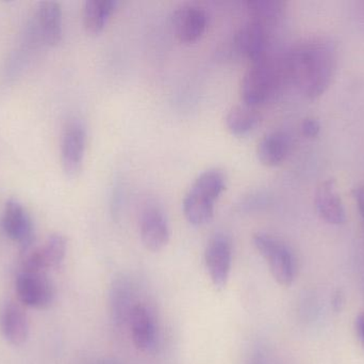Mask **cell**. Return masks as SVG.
<instances>
[{"label": "cell", "mask_w": 364, "mask_h": 364, "mask_svg": "<svg viewBox=\"0 0 364 364\" xmlns=\"http://www.w3.org/2000/svg\"><path fill=\"white\" fill-rule=\"evenodd\" d=\"M252 241L255 247L267 260L274 279L280 286H290L296 273V263L292 250L284 241L265 233H257Z\"/></svg>", "instance_id": "277c9868"}, {"label": "cell", "mask_w": 364, "mask_h": 364, "mask_svg": "<svg viewBox=\"0 0 364 364\" xmlns=\"http://www.w3.org/2000/svg\"><path fill=\"white\" fill-rule=\"evenodd\" d=\"M225 122L231 134L243 137L258 126L260 123V115L254 107L243 104L232 107L227 113Z\"/></svg>", "instance_id": "d6986e66"}, {"label": "cell", "mask_w": 364, "mask_h": 364, "mask_svg": "<svg viewBox=\"0 0 364 364\" xmlns=\"http://www.w3.org/2000/svg\"><path fill=\"white\" fill-rule=\"evenodd\" d=\"M132 303V291L129 284L125 280L115 282L111 294V309H112L113 320L121 326L129 321L130 313L134 306Z\"/></svg>", "instance_id": "44dd1931"}, {"label": "cell", "mask_w": 364, "mask_h": 364, "mask_svg": "<svg viewBox=\"0 0 364 364\" xmlns=\"http://www.w3.org/2000/svg\"><path fill=\"white\" fill-rule=\"evenodd\" d=\"M128 325L130 327L134 346L142 352H149L155 346L156 323L153 314L142 303H136L130 313Z\"/></svg>", "instance_id": "9a60e30c"}, {"label": "cell", "mask_w": 364, "mask_h": 364, "mask_svg": "<svg viewBox=\"0 0 364 364\" xmlns=\"http://www.w3.org/2000/svg\"><path fill=\"white\" fill-rule=\"evenodd\" d=\"M250 21L261 24L269 29L284 15V4L278 0H252L246 2Z\"/></svg>", "instance_id": "ffe728a7"}, {"label": "cell", "mask_w": 364, "mask_h": 364, "mask_svg": "<svg viewBox=\"0 0 364 364\" xmlns=\"http://www.w3.org/2000/svg\"><path fill=\"white\" fill-rule=\"evenodd\" d=\"M100 364H115V363H100Z\"/></svg>", "instance_id": "484cf974"}, {"label": "cell", "mask_w": 364, "mask_h": 364, "mask_svg": "<svg viewBox=\"0 0 364 364\" xmlns=\"http://www.w3.org/2000/svg\"><path fill=\"white\" fill-rule=\"evenodd\" d=\"M336 68L337 49L323 40L299 45L284 61L286 78L309 100H316L331 87Z\"/></svg>", "instance_id": "6da1fadb"}, {"label": "cell", "mask_w": 364, "mask_h": 364, "mask_svg": "<svg viewBox=\"0 0 364 364\" xmlns=\"http://www.w3.org/2000/svg\"><path fill=\"white\" fill-rule=\"evenodd\" d=\"M354 198L356 200L359 212H360L361 217L364 220V185L359 186L354 190Z\"/></svg>", "instance_id": "603a6c76"}, {"label": "cell", "mask_w": 364, "mask_h": 364, "mask_svg": "<svg viewBox=\"0 0 364 364\" xmlns=\"http://www.w3.org/2000/svg\"><path fill=\"white\" fill-rule=\"evenodd\" d=\"M173 28L175 36L181 43L196 42L205 33L208 26L205 11L194 4H183L173 13Z\"/></svg>", "instance_id": "30bf717a"}, {"label": "cell", "mask_w": 364, "mask_h": 364, "mask_svg": "<svg viewBox=\"0 0 364 364\" xmlns=\"http://www.w3.org/2000/svg\"><path fill=\"white\" fill-rule=\"evenodd\" d=\"M68 252V239L62 234H53L40 247L23 252V271L44 273L61 266Z\"/></svg>", "instance_id": "5b68a950"}, {"label": "cell", "mask_w": 364, "mask_h": 364, "mask_svg": "<svg viewBox=\"0 0 364 364\" xmlns=\"http://www.w3.org/2000/svg\"><path fill=\"white\" fill-rule=\"evenodd\" d=\"M226 188V177L218 169L201 173L184 196L182 209L193 226L209 224L214 215V204Z\"/></svg>", "instance_id": "7a4b0ae2"}, {"label": "cell", "mask_w": 364, "mask_h": 364, "mask_svg": "<svg viewBox=\"0 0 364 364\" xmlns=\"http://www.w3.org/2000/svg\"><path fill=\"white\" fill-rule=\"evenodd\" d=\"M267 41L269 29L261 24L250 21L235 34V48L250 62L258 61L267 56Z\"/></svg>", "instance_id": "8fae6325"}, {"label": "cell", "mask_w": 364, "mask_h": 364, "mask_svg": "<svg viewBox=\"0 0 364 364\" xmlns=\"http://www.w3.org/2000/svg\"><path fill=\"white\" fill-rule=\"evenodd\" d=\"M290 142L282 132H272L265 135L257 147V155L264 166L276 167L288 156Z\"/></svg>", "instance_id": "e0dca14e"}, {"label": "cell", "mask_w": 364, "mask_h": 364, "mask_svg": "<svg viewBox=\"0 0 364 364\" xmlns=\"http://www.w3.org/2000/svg\"><path fill=\"white\" fill-rule=\"evenodd\" d=\"M36 25L38 36L45 44L55 46L62 38L61 6L55 1L38 4L36 13Z\"/></svg>", "instance_id": "2e32d148"}, {"label": "cell", "mask_w": 364, "mask_h": 364, "mask_svg": "<svg viewBox=\"0 0 364 364\" xmlns=\"http://www.w3.org/2000/svg\"><path fill=\"white\" fill-rule=\"evenodd\" d=\"M87 132L79 121L68 122L61 139V164L64 172L70 177H76L82 168L85 160Z\"/></svg>", "instance_id": "ba28073f"}, {"label": "cell", "mask_w": 364, "mask_h": 364, "mask_svg": "<svg viewBox=\"0 0 364 364\" xmlns=\"http://www.w3.org/2000/svg\"><path fill=\"white\" fill-rule=\"evenodd\" d=\"M301 132L308 138H316L321 132L320 122L314 118H306L301 122Z\"/></svg>", "instance_id": "7402d4cb"}, {"label": "cell", "mask_w": 364, "mask_h": 364, "mask_svg": "<svg viewBox=\"0 0 364 364\" xmlns=\"http://www.w3.org/2000/svg\"><path fill=\"white\" fill-rule=\"evenodd\" d=\"M117 6L115 0H87L83 6V25L87 32L97 34L104 30Z\"/></svg>", "instance_id": "ac0fdd59"}, {"label": "cell", "mask_w": 364, "mask_h": 364, "mask_svg": "<svg viewBox=\"0 0 364 364\" xmlns=\"http://www.w3.org/2000/svg\"><path fill=\"white\" fill-rule=\"evenodd\" d=\"M342 305H343V296H342L341 293H338L333 298V307L336 310H339L341 309Z\"/></svg>", "instance_id": "d4e9b609"}, {"label": "cell", "mask_w": 364, "mask_h": 364, "mask_svg": "<svg viewBox=\"0 0 364 364\" xmlns=\"http://www.w3.org/2000/svg\"><path fill=\"white\" fill-rule=\"evenodd\" d=\"M356 329L359 339L363 342L364 346V313L359 314L356 318Z\"/></svg>", "instance_id": "cb8c5ba5"}, {"label": "cell", "mask_w": 364, "mask_h": 364, "mask_svg": "<svg viewBox=\"0 0 364 364\" xmlns=\"http://www.w3.org/2000/svg\"><path fill=\"white\" fill-rule=\"evenodd\" d=\"M140 233L143 245L153 252L164 249L170 241L171 231L168 219L156 207H149L143 213Z\"/></svg>", "instance_id": "7c38bea8"}, {"label": "cell", "mask_w": 364, "mask_h": 364, "mask_svg": "<svg viewBox=\"0 0 364 364\" xmlns=\"http://www.w3.org/2000/svg\"><path fill=\"white\" fill-rule=\"evenodd\" d=\"M0 331L8 343L21 346L27 342L30 333L29 318L17 303H6L0 311Z\"/></svg>", "instance_id": "4fadbf2b"}, {"label": "cell", "mask_w": 364, "mask_h": 364, "mask_svg": "<svg viewBox=\"0 0 364 364\" xmlns=\"http://www.w3.org/2000/svg\"><path fill=\"white\" fill-rule=\"evenodd\" d=\"M2 228L9 239L21 246L25 252L34 241V227L26 207L16 199H9L4 205Z\"/></svg>", "instance_id": "52a82bcc"}, {"label": "cell", "mask_w": 364, "mask_h": 364, "mask_svg": "<svg viewBox=\"0 0 364 364\" xmlns=\"http://www.w3.org/2000/svg\"><path fill=\"white\" fill-rule=\"evenodd\" d=\"M316 212L327 224L340 226L346 222V209L333 180H326L316 192Z\"/></svg>", "instance_id": "5bb4252c"}, {"label": "cell", "mask_w": 364, "mask_h": 364, "mask_svg": "<svg viewBox=\"0 0 364 364\" xmlns=\"http://www.w3.org/2000/svg\"><path fill=\"white\" fill-rule=\"evenodd\" d=\"M205 266L216 288H224L230 276L232 247L226 235L216 234L208 244L205 254Z\"/></svg>", "instance_id": "9c48e42d"}, {"label": "cell", "mask_w": 364, "mask_h": 364, "mask_svg": "<svg viewBox=\"0 0 364 364\" xmlns=\"http://www.w3.org/2000/svg\"><path fill=\"white\" fill-rule=\"evenodd\" d=\"M286 78L284 62H277L269 56L252 62L242 78L241 96L244 104L254 107L264 104L275 94Z\"/></svg>", "instance_id": "3957f363"}, {"label": "cell", "mask_w": 364, "mask_h": 364, "mask_svg": "<svg viewBox=\"0 0 364 364\" xmlns=\"http://www.w3.org/2000/svg\"><path fill=\"white\" fill-rule=\"evenodd\" d=\"M15 290L19 303L33 309H46L55 299V286L44 273L21 271L17 276Z\"/></svg>", "instance_id": "8992f818"}]
</instances>
